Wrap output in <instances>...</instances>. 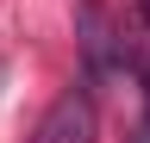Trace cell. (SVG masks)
I'll return each instance as SVG.
<instances>
[{
    "label": "cell",
    "mask_w": 150,
    "mask_h": 143,
    "mask_svg": "<svg viewBox=\"0 0 150 143\" xmlns=\"http://www.w3.org/2000/svg\"><path fill=\"white\" fill-rule=\"evenodd\" d=\"M131 143H150V124H138V137H131Z\"/></svg>",
    "instance_id": "cell-3"
},
{
    "label": "cell",
    "mask_w": 150,
    "mask_h": 143,
    "mask_svg": "<svg viewBox=\"0 0 150 143\" xmlns=\"http://www.w3.org/2000/svg\"><path fill=\"white\" fill-rule=\"evenodd\" d=\"M75 44H81V62H88L94 81H119L131 68V50H125L119 25H112V13L100 0H81V6H75Z\"/></svg>",
    "instance_id": "cell-1"
},
{
    "label": "cell",
    "mask_w": 150,
    "mask_h": 143,
    "mask_svg": "<svg viewBox=\"0 0 150 143\" xmlns=\"http://www.w3.org/2000/svg\"><path fill=\"white\" fill-rule=\"evenodd\" d=\"M31 143H100V118H94V100L81 87H69V93L50 100V112L38 118Z\"/></svg>",
    "instance_id": "cell-2"
},
{
    "label": "cell",
    "mask_w": 150,
    "mask_h": 143,
    "mask_svg": "<svg viewBox=\"0 0 150 143\" xmlns=\"http://www.w3.org/2000/svg\"><path fill=\"white\" fill-rule=\"evenodd\" d=\"M144 25H150V0H144Z\"/></svg>",
    "instance_id": "cell-4"
}]
</instances>
